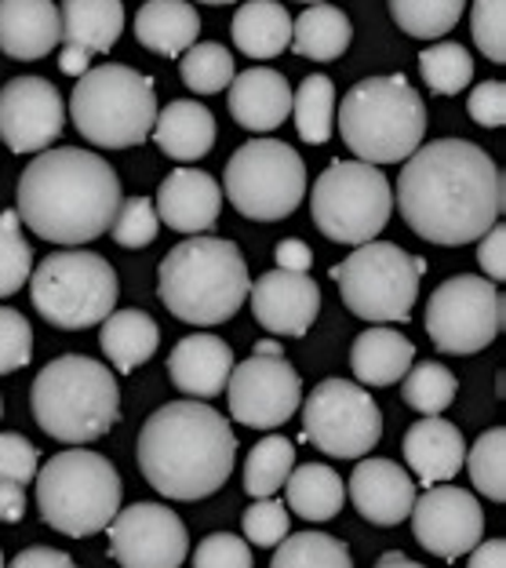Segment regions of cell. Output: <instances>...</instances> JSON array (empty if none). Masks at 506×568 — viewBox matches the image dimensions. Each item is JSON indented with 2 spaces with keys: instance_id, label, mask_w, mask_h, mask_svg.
Segmentation results:
<instances>
[{
  "instance_id": "obj_57",
  "label": "cell",
  "mask_w": 506,
  "mask_h": 568,
  "mask_svg": "<svg viewBox=\"0 0 506 568\" xmlns=\"http://www.w3.org/2000/svg\"><path fill=\"white\" fill-rule=\"evenodd\" d=\"M255 354H281V343H270V339H266V343H259V346H255Z\"/></svg>"
},
{
  "instance_id": "obj_17",
  "label": "cell",
  "mask_w": 506,
  "mask_h": 568,
  "mask_svg": "<svg viewBox=\"0 0 506 568\" xmlns=\"http://www.w3.org/2000/svg\"><path fill=\"white\" fill-rule=\"evenodd\" d=\"M67 102L44 77H16L0 88V139L11 153H44L62 135Z\"/></svg>"
},
{
  "instance_id": "obj_31",
  "label": "cell",
  "mask_w": 506,
  "mask_h": 568,
  "mask_svg": "<svg viewBox=\"0 0 506 568\" xmlns=\"http://www.w3.org/2000/svg\"><path fill=\"white\" fill-rule=\"evenodd\" d=\"M99 343H102V354L110 357V365L128 376V372H135L139 365H146V361L158 354L161 328L146 310H117V314L102 321Z\"/></svg>"
},
{
  "instance_id": "obj_52",
  "label": "cell",
  "mask_w": 506,
  "mask_h": 568,
  "mask_svg": "<svg viewBox=\"0 0 506 568\" xmlns=\"http://www.w3.org/2000/svg\"><path fill=\"white\" fill-rule=\"evenodd\" d=\"M274 260H277V270H289V274H306L310 263H314V252H310V244H303L300 237H284L274 248Z\"/></svg>"
},
{
  "instance_id": "obj_18",
  "label": "cell",
  "mask_w": 506,
  "mask_h": 568,
  "mask_svg": "<svg viewBox=\"0 0 506 568\" xmlns=\"http://www.w3.org/2000/svg\"><path fill=\"white\" fill-rule=\"evenodd\" d=\"M412 528L419 547H426L434 558L456 561L470 554L485 536V514L482 503L466 488H426L412 503Z\"/></svg>"
},
{
  "instance_id": "obj_58",
  "label": "cell",
  "mask_w": 506,
  "mask_h": 568,
  "mask_svg": "<svg viewBox=\"0 0 506 568\" xmlns=\"http://www.w3.org/2000/svg\"><path fill=\"white\" fill-rule=\"evenodd\" d=\"M204 4H233V0H204Z\"/></svg>"
},
{
  "instance_id": "obj_48",
  "label": "cell",
  "mask_w": 506,
  "mask_h": 568,
  "mask_svg": "<svg viewBox=\"0 0 506 568\" xmlns=\"http://www.w3.org/2000/svg\"><path fill=\"white\" fill-rule=\"evenodd\" d=\"M37 459L41 452L22 434H0V481H16L26 488L37 477Z\"/></svg>"
},
{
  "instance_id": "obj_26",
  "label": "cell",
  "mask_w": 506,
  "mask_h": 568,
  "mask_svg": "<svg viewBox=\"0 0 506 568\" xmlns=\"http://www.w3.org/2000/svg\"><path fill=\"white\" fill-rule=\"evenodd\" d=\"M215 132L212 110L190 99H175L172 106L158 110V121H153V142L172 161H201L204 153H212Z\"/></svg>"
},
{
  "instance_id": "obj_37",
  "label": "cell",
  "mask_w": 506,
  "mask_h": 568,
  "mask_svg": "<svg viewBox=\"0 0 506 568\" xmlns=\"http://www.w3.org/2000/svg\"><path fill=\"white\" fill-rule=\"evenodd\" d=\"M459 394V379L441 361H419L405 372V405L423 416H441Z\"/></svg>"
},
{
  "instance_id": "obj_13",
  "label": "cell",
  "mask_w": 506,
  "mask_h": 568,
  "mask_svg": "<svg viewBox=\"0 0 506 568\" xmlns=\"http://www.w3.org/2000/svg\"><path fill=\"white\" fill-rule=\"evenodd\" d=\"M506 303L496 281L459 274L448 277L426 303V335L445 354H477L503 332Z\"/></svg>"
},
{
  "instance_id": "obj_5",
  "label": "cell",
  "mask_w": 506,
  "mask_h": 568,
  "mask_svg": "<svg viewBox=\"0 0 506 568\" xmlns=\"http://www.w3.org/2000/svg\"><path fill=\"white\" fill-rule=\"evenodd\" d=\"M30 408L48 437L62 445H88L113 430L121 416V386L95 357L67 354L37 372Z\"/></svg>"
},
{
  "instance_id": "obj_10",
  "label": "cell",
  "mask_w": 506,
  "mask_h": 568,
  "mask_svg": "<svg viewBox=\"0 0 506 568\" xmlns=\"http://www.w3.org/2000/svg\"><path fill=\"white\" fill-rule=\"evenodd\" d=\"M314 226L335 244H368L391 223L394 190L375 164L335 161L324 168L310 193Z\"/></svg>"
},
{
  "instance_id": "obj_35",
  "label": "cell",
  "mask_w": 506,
  "mask_h": 568,
  "mask_svg": "<svg viewBox=\"0 0 506 568\" xmlns=\"http://www.w3.org/2000/svg\"><path fill=\"white\" fill-rule=\"evenodd\" d=\"M292 113H295V128H300V139L321 142L332 139V124H335V84L328 77H306L300 84V92H292Z\"/></svg>"
},
{
  "instance_id": "obj_30",
  "label": "cell",
  "mask_w": 506,
  "mask_h": 568,
  "mask_svg": "<svg viewBox=\"0 0 506 568\" xmlns=\"http://www.w3.org/2000/svg\"><path fill=\"white\" fill-rule=\"evenodd\" d=\"M292 16L277 0H244L233 16V44L241 48V55L252 59H274L292 44Z\"/></svg>"
},
{
  "instance_id": "obj_46",
  "label": "cell",
  "mask_w": 506,
  "mask_h": 568,
  "mask_svg": "<svg viewBox=\"0 0 506 568\" xmlns=\"http://www.w3.org/2000/svg\"><path fill=\"white\" fill-rule=\"evenodd\" d=\"M289 536V510L284 503H277L274 496L255 499L249 510H244V539L252 547H277L281 539Z\"/></svg>"
},
{
  "instance_id": "obj_21",
  "label": "cell",
  "mask_w": 506,
  "mask_h": 568,
  "mask_svg": "<svg viewBox=\"0 0 506 568\" xmlns=\"http://www.w3.org/2000/svg\"><path fill=\"white\" fill-rule=\"evenodd\" d=\"M153 209H158L161 226L175 230V234H204L223 212V190L208 172L175 168L161 183Z\"/></svg>"
},
{
  "instance_id": "obj_15",
  "label": "cell",
  "mask_w": 506,
  "mask_h": 568,
  "mask_svg": "<svg viewBox=\"0 0 506 568\" xmlns=\"http://www.w3.org/2000/svg\"><path fill=\"white\" fill-rule=\"evenodd\" d=\"M230 416L252 430H277L289 423L303 402V383L284 354H252L233 365L230 383Z\"/></svg>"
},
{
  "instance_id": "obj_32",
  "label": "cell",
  "mask_w": 506,
  "mask_h": 568,
  "mask_svg": "<svg viewBox=\"0 0 506 568\" xmlns=\"http://www.w3.org/2000/svg\"><path fill=\"white\" fill-rule=\"evenodd\" d=\"M284 496H289V507L306 521H332L340 518L343 503H346V488L343 477L335 474L324 463H303V467H292L289 481H284Z\"/></svg>"
},
{
  "instance_id": "obj_28",
  "label": "cell",
  "mask_w": 506,
  "mask_h": 568,
  "mask_svg": "<svg viewBox=\"0 0 506 568\" xmlns=\"http://www.w3.org/2000/svg\"><path fill=\"white\" fill-rule=\"evenodd\" d=\"M415 346L401 332L375 325L368 332H361L350 351V368H354L357 383L365 386H391L397 379H405V372L412 368Z\"/></svg>"
},
{
  "instance_id": "obj_43",
  "label": "cell",
  "mask_w": 506,
  "mask_h": 568,
  "mask_svg": "<svg viewBox=\"0 0 506 568\" xmlns=\"http://www.w3.org/2000/svg\"><path fill=\"white\" fill-rule=\"evenodd\" d=\"M110 234L121 248H146V244L158 241L161 219H158V209H153V201L150 197H124L121 209L113 215Z\"/></svg>"
},
{
  "instance_id": "obj_22",
  "label": "cell",
  "mask_w": 506,
  "mask_h": 568,
  "mask_svg": "<svg viewBox=\"0 0 506 568\" xmlns=\"http://www.w3.org/2000/svg\"><path fill=\"white\" fill-rule=\"evenodd\" d=\"M233 372V351L219 335H186L175 343L172 357H168V376H172L175 390L198 402H212L215 394L226 390Z\"/></svg>"
},
{
  "instance_id": "obj_41",
  "label": "cell",
  "mask_w": 506,
  "mask_h": 568,
  "mask_svg": "<svg viewBox=\"0 0 506 568\" xmlns=\"http://www.w3.org/2000/svg\"><path fill=\"white\" fill-rule=\"evenodd\" d=\"M466 467H470L477 493L496 503L506 499V430L503 426H492V430L477 437L470 456H466Z\"/></svg>"
},
{
  "instance_id": "obj_51",
  "label": "cell",
  "mask_w": 506,
  "mask_h": 568,
  "mask_svg": "<svg viewBox=\"0 0 506 568\" xmlns=\"http://www.w3.org/2000/svg\"><path fill=\"white\" fill-rule=\"evenodd\" d=\"M8 568H77V561L67 550H55V547H26L11 558Z\"/></svg>"
},
{
  "instance_id": "obj_45",
  "label": "cell",
  "mask_w": 506,
  "mask_h": 568,
  "mask_svg": "<svg viewBox=\"0 0 506 568\" xmlns=\"http://www.w3.org/2000/svg\"><path fill=\"white\" fill-rule=\"evenodd\" d=\"M33 357V328L19 310L0 306V376L19 372Z\"/></svg>"
},
{
  "instance_id": "obj_56",
  "label": "cell",
  "mask_w": 506,
  "mask_h": 568,
  "mask_svg": "<svg viewBox=\"0 0 506 568\" xmlns=\"http://www.w3.org/2000/svg\"><path fill=\"white\" fill-rule=\"evenodd\" d=\"M375 568H423V565H415L412 558H405V554L391 550V554H383V558L375 561Z\"/></svg>"
},
{
  "instance_id": "obj_27",
  "label": "cell",
  "mask_w": 506,
  "mask_h": 568,
  "mask_svg": "<svg viewBox=\"0 0 506 568\" xmlns=\"http://www.w3.org/2000/svg\"><path fill=\"white\" fill-rule=\"evenodd\" d=\"M201 16L186 0H146L135 16V37L142 48L168 59H183V51L198 44Z\"/></svg>"
},
{
  "instance_id": "obj_55",
  "label": "cell",
  "mask_w": 506,
  "mask_h": 568,
  "mask_svg": "<svg viewBox=\"0 0 506 568\" xmlns=\"http://www.w3.org/2000/svg\"><path fill=\"white\" fill-rule=\"evenodd\" d=\"M59 70L67 73V77H77V81H81V77L92 70V55H88V51H81V48H62Z\"/></svg>"
},
{
  "instance_id": "obj_16",
  "label": "cell",
  "mask_w": 506,
  "mask_h": 568,
  "mask_svg": "<svg viewBox=\"0 0 506 568\" xmlns=\"http://www.w3.org/2000/svg\"><path fill=\"white\" fill-rule=\"evenodd\" d=\"M110 528V554L121 568H179L190 554L183 518L161 503H132L117 510Z\"/></svg>"
},
{
  "instance_id": "obj_34",
  "label": "cell",
  "mask_w": 506,
  "mask_h": 568,
  "mask_svg": "<svg viewBox=\"0 0 506 568\" xmlns=\"http://www.w3.org/2000/svg\"><path fill=\"white\" fill-rule=\"evenodd\" d=\"M292 467H295V445L289 437H281V434L263 437V442L249 452V463H244V493L255 499L274 496L277 488H284V481H289Z\"/></svg>"
},
{
  "instance_id": "obj_38",
  "label": "cell",
  "mask_w": 506,
  "mask_h": 568,
  "mask_svg": "<svg viewBox=\"0 0 506 568\" xmlns=\"http://www.w3.org/2000/svg\"><path fill=\"white\" fill-rule=\"evenodd\" d=\"M419 70H423V81L431 84V92L459 95L463 88L474 81V55L456 41L431 44L426 51H419Z\"/></svg>"
},
{
  "instance_id": "obj_2",
  "label": "cell",
  "mask_w": 506,
  "mask_h": 568,
  "mask_svg": "<svg viewBox=\"0 0 506 568\" xmlns=\"http://www.w3.org/2000/svg\"><path fill=\"white\" fill-rule=\"evenodd\" d=\"M121 179L92 150H44L19 175V219L41 241L88 244L113 226Z\"/></svg>"
},
{
  "instance_id": "obj_25",
  "label": "cell",
  "mask_w": 506,
  "mask_h": 568,
  "mask_svg": "<svg viewBox=\"0 0 506 568\" xmlns=\"http://www.w3.org/2000/svg\"><path fill=\"white\" fill-rule=\"evenodd\" d=\"M405 459L423 485H445L463 470L466 442L456 423L426 416L408 426L405 434Z\"/></svg>"
},
{
  "instance_id": "obj_39",
  "label": "cell",
  "mask_w": 506,
  "mask_h": 568,
  "mask_svg": "<svg viewBox=\"0 0 506 568\" xmlns=\"http://www.w3.org/2000/svg\"><path fill=\"white\" fill-rule=\"evenodd\" d=\"M466 0H391V16L408 37L434 41L459 22Z\"/></svg>"
},
{
  "instance_id": "obj_36",
  "label": "cell",
  "mask_w": 506,
  "mask_h": 568,
  "mask_svg": "<svg viewBox=\"0 0 506 568\" xmlns=\"http://www.w3.org/2000/svg\"><path fill=\"white\" fill-rule=\"evenodd\" d=\"M270 568H354V558H350V547L343 539L324 532H300L281 539Z\"/></svg>"
},
{
  "instance_id": "obj_53",
  "label": "cell",
  "mask_w": 506,
  "mask_h": 568,
  "mask_svg": "<svg viewBox=\"0 0 506 568\" xmlns=\"http://www.w3.org/2000/svg\"><path fill=\"white\" fill-rule=\"evenodd\" d=\"M26 518V488L16 481H0V521L16 525Z\"/></svg>"
},
{
  "instance_id": "obj_54",
  "label": "cell",
  "mask_w": 506,
  "mask_h": 568,
  "mask_svg": "<svg viewBox=\"0 0 506 568\" xmlns=\"http://www.w3.org/2000/svg\"><path fill=\"white\" fill-rule=\"evenodd\" d=\"M466 568H506V544L503 539H488L470 550V565Z\"/></svg>"
},
{
  "instance_id": "obj_47",
  "label": "cell",
  "mask_w": 506,
  "mask_h": 568,
  "mask_svg": "<svg viewBox=\"0 0 506 568\" xmlns=\"http://www.w3.org/2000/svg\"><path fill=\"white\" fill-rule=\"evenodd\" d=\"M193 568H252V547L233 532H212L193 550Z\"/></svg>"
},
{
  "instance_id": "obj_14",
  "label": "cell",
  "mask_w": 506,
  "mask_h": 568,
  "mask_svg": "<svg viewBox=\"0 0 506 568\" xmlns=\"http://www.w3.org/2000/svg\"><path fill=\"white\" fill-rule=\"evenodd\" d=\"M306 442L332 459H357L380 445L383 412L350 379H324L303 402Z\"/></svg>"
},
{
  "instance_id": "obj_50",
  "label": "cell",
  "mask_w": 506,
  "mask_h": 568,
  "mask_svg": "<svg viewBox=\"0 0 506 568\" xmlns=\"http://www.w3.org/2000/svg\"><path fill=\"white\" fill-rule=\"evenodd\" d=\"M477 241H482L477 244V263H482L485 277L503 281L506 277V230L496 223V226H488Z\"/></svg>"
},
{
  "instance_id": "obj_4",
  "label": "cell",
  "mask_w": 506,
  "mask_h": 568,
  "mask_svg": "<svg viewBox=\"0 0 506 568\" xmlns=\"http://www.w3.org/2000/svg\"><path fill=\"white\" fill-rule=\"evenodd\" d=\"M249 263L226 237H190L175 244L158 270V295L168 314L198 328L230 321L249 300Z\"/></svg>"
},
{
  "instance_id": "obj_12",
  "label": "cell",
  "mask_w": 506,
  "mask_h": 568,
  "mask_svg": "<svg viewBox=\"0 0 506 568\" xmlns=\"http://www.w3.org/2000/svg\"><path fill=\"white\" fill-rule=\"evenodd\" d=\"M223 190L244 219L277 223V219H289L306 197V164L289 142L252 139L226 161Z\"/></svg>"
},
{
  "instance_id": "obj_1",
  "label": "cell",
  "mask_w": 506,
  "mask_h": 568,
  "mask_svg": "<svg viewBox=\"0 0 506 568\" xmlns=\"http://www.w3.org/2000/svg\"><path fill=\"white\" fill-rule=\"evenodd\" d=\"M394 197L408 230L431 244L459 248L499 223L506 183L482 146L466 139H437L405 161Z\"/></svg>"
},
{
  "instance_id": "obj_3",
  "label": "cell",
  "mask_w": 506,
  "mask_h": 568,
  "mask_svg": "<svg viewBox=\"0 0 506 568\" xmlns=\"http://www.w3.org/2000/svg\"><path fill=\"white\" fill-rule=\"evenodd\" d=\"M237 437L226 416L204 402H172L142 423L139 470L168 499L215 496L233 474Z\"/></svg>"
},
{
  "instance_id": "obj_29",
  "label": "cell",
  "mask_w": 506,
  "mask_h": 568,
  "mask_svg": "<svg viewBox=\"0 0 506 568\" xmlns=\"http://www.w3.org/2000/svg\"><path fill=\"white\" fill-rule=\"evenodd\" d=\"M62 41L67 48H81L88 55H102L117 44L124 30L121 0H62Z\"/></svg>"
},
{
  "instance_id": "obj_59",
  "label": "cell",
  "mask_w": 506,
  "mask_h": 568,
  "mask_svg": "<svg viewBox=\"0 0 506 568\" xmlns=\"http://www.w3.org/2000/svg\"><path fill=\"white\" fill-rule=\"evenodd\" d=\"M303 4H328V0H303Z\"/></svg>"
},
{
  "instance_id": "obj_44",
  "label": "cell",
  "mask_w": 506,
  "mask_h": 568,
  "mask_svg": "<svg viewBox=\"0 0 506 568\" xmlns=\"http://www.w3.org/2000/svg\"><path fill=\"white\" fill-rule=\"evenodd\" d=\"M470 33L488 62H506V0H474Z\"/></svg>"
},
{
  "instance_id": "obj_24",
  "label": "cell",
  "mask_w": 506,
  "mask_h": 568,
  "mask_svg": "<svg viewBox=\"0 0 506 568\" xmlns=\"http://www.w3.org/2000/svg\"><path fill=\"white\" fill-rule=\"evenodd\" d=\"M230 113H233V121L241 128H249V132H274L292 113L289 77L270 67H255V70H244L241 77H233Z\"/></svg>"
},
{
  "instance_id": "obj_42",
  "label": "cell",
  "mask_w": 506,
  "mask_h": 568,
  "mask_svg": "<svg viewBox=\"0 0 506 568\" xmlns=\"http://www.w3.org/2000/svg\"><path fill=\"white\" fill-rule=\"evenodd\" d=\"M33 274V248L22 237L19 212H0V300L16 295Z\"/></svg>"
},
{
  "instance_id": "obj_40",
  "label": "cell",
  "mask_w": 506,
  "mask_h": 568,
  "mask_svg": "<svg viewBox=\"0 0 506 568\" xmlns=\"http://www.w3.org/2000/svg\"><path fill=\"white\" fill-rule=\"evenodd\" d=\"M179 73H183V84L190 92L215 95V92H223V88H230V81L237 77V67H233V55L223 44L208 41V44H193L190 51H183Z\"/></svg>"
},
{
  "instance_id": "obj_7",
  "label": "cell",
  "mask_w": 506,
  "mask_h": 568,
  "mask_svg": "<svg viewBox=\"0 0 506 568\" xmlns=\"http://www.w3.org/2000/svg\"><path fill=\"white\" fill-rule=\"evenodd\" d=\"M37 510L62 536H95L121 510V474L99 452H59L37 474Z\"/></svg>"
},
{
  "instance_id": "obj_19",
  "label": "cell",
  "mask_w": 506,
  "mask_h": 568,
  "mask_svg": "<svg viewBox=\"0 0 506 568\" xmlns=\"http://www.w3.org/2000/svg\"><path fill=\"white\" fill-rule=\"evenodd\" d=\"M252 314L266 332L292 335L300 339L321 314V288L310 274H289V270H270L249 288Z\"/></svg>"
},
{
  "instance_id": "obj_6",
  "label": "cell",
  "mask_w": 506,
  "mask_h": 568,
  "mask_svg": "<svg viewBox=\"0 0 506 568\" xmlns=\"http://www.w3.org/2000/svg\"><path fill=\"white\" fill-rule=\"evenodd\" d=\"M340 135L357 161L401 164L423 146L426 106L401 73L368 77L346 92L340 106Z\"/></svg>"
},
{
  "instance_id": "obj_20",
  "label": "cell",
  "mask_w": 506,
  "mask_h": 568,
  "mask_svg": "<svg viewBox=\"0 0 506 568\" xmlns=\"http://www.w3.org/2000/svg\"><path fill=\"white\" fill-rule=\"evenodd\" d=\"M350 499L365 521L394 528L412 514L415 481L394 459H361L350 474Z\"/></svg>"
},
{
  "instance_id": "obj_8",
  "label": "cell",
  "mask_w": 506,
  "mask_h": 568,
  "mask_svg": "<svg viewBox=\"0 0 506 568\" xmlns=\"http://www.w3.org/2000/svg\"><path fill=\"white\" fill-rule=\"evenodd\" d=\"M70 118L92 146L128 150L146 142L158 121V92L146 73L124 62H102L77 81Z\"/></svg>"
},
{
  "instance_id": "obj_23",
  "label": "cell",
  "mask_w": 506,
  "mask_h": 568,
  "mask_svg": "<svg viewBox=\"0 0 506 568\" xmlns=\"http://www.w3.org/2000/svg\"><path fill=\"white\" fill-rule=\"evenodd\" d=\"M62 41L55 0H0V51L8 59L33 62Z\"/></svg>"
},
{
  "instance_id": "obj_33",
  "label": "cell",
  "mask_w": 506,
  "mask_h": 568,
  "mask_svg": "<svg viewBox=\"0 0 506 568\" xmlns=\"http://www.w3.org/2000/svg\"><path fill=\"white\" fill-rule=\"evenodd\" d=\"M354 41V26H350L346 11L335 4H310L300 22H292V44L300 55L314 62H332Z\"/></svg>"
},
{
  "instance_id": "obj_49",
  "label": "cell",
  "mask_w": 506,
  "mask_h": 568,
  "mask_svg": "<svg viewBox=\"0 0 506 568\" xmlns=\"http://www.w3.org/2000/svg\"><path fill=\"white\" fill-rule=\"evenodd\" d=\"M466 113L482 128H503L506 121V88L503 81H482L466 99Z\"/></svg>"
},
{
  "instance_id": "obj_9",
  "label": "cell",
  "mask_w": 506,
  "mask_h": 568,
  "mask_svg": "<svg viewBox=\"0 0 506 568\" xmlns=\"http://www.w3.org/2000/svg\"><path fill=\"white\" fill-rule=\"evenodd\" d=\"M30 300L48 325L81 332L117 306V274L95 252H55L30 274Z\"/></svg>"
},
{
  "instance_id": "obj_60",
  "label": "cell",
  "mask_w": 506,
  "mask_h": 568,
  "mask_svg": "<svg viewBox=\"0 0 506 568\" xmlns=\"http://www.w3.org/2000/svg\"><path fill=\"white\" fill-rule=\"evenodd\" d=\"M0 568H4V554H0Z\"/></svg>"
},
{
  "instance_id": "obj_61",
  "label": "cell",
  "mask_w": 506,
  "mask_h": 568,
  "mask_svg": "<svg viewBox=\"0 0 506 568\" xmlns=\"http://www.w3.org/2000/svg\"><path fill=\"white\" fill-rule=\"evenodd\" d=\"M0 416H4V405H0Z\"/></svg>"
},
{
  "instance_id": "obj_11",
  "label": "cell",
  "mask_w": 506,
  "mask_h": 568,
  "mask_svg": "<svg viewBox=\"0 0 506 568\" xmlns=\"http://www.w3.org/2000/svg\"><path fill=\"white\" fill-rule=\"evenodd\" d=\"M423 270V260L408 255L401 244L368 241L357 244L350 260L332 266V281L340 284L350 314L365 317L372 325H391V321L412 317Z\"/></svg>"
}]
</instances>
